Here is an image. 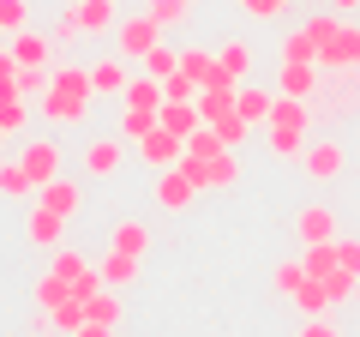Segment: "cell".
<instances>
[{"mask_svg": "<svg viewBox=\"0 0 360 337\" xmlns=\"http://www.w3.org/2000/svg\"><path fill=\"white\" fill-rule=\"evenodd\" d=\"M217 151H229V145H222V133L217 127H198L193 139H186V157H198V163H210V157Z\"/></svg>", "mask_w": 360, "mask_h": 337, "instance_id": "obj_34", "label": "cell"}, {"mask_svg": "<svg viewBox=\"0 0 360 337\" xmlns=\"http://www.w3.org/2000/svg\"><path fill=\"white\" fill-rule=\"evenodd\" d=\"M84 319H90V313H84V301H78V295H66L60 307H49V325H54V331H78Z\"/></svg>", "mask_w": 360, "mask_h": 337, "instance_id": "obj_30", "label": "cell"}, {"mask_svg": "<svg viewBox=\"0 0 360 337\" xmlns=\"http://www.w3.org/2000/svg\"><path fill=\"white\" fill-rule=\"evenodd\" d=\"M174 66H180V54H174V49H162V42H156V49L144 54V73H150V78H168Z\"/></svg>", "mask_w": 360, "mask_h": 337, "instance_id": "obj_41", "label": "cell"}, {"mask_svg": "<svg viewBox=\"0 0 360 337\" xmlns=\"http://www.w3.org/2000/svg\"><path fill=\"white\" fill-rule=\"evenodd\" d=\"M0 199H37V181L25 163H0Z\"/></svg>", "mask_w": 360, "mask_h": 337, "instance_id": "obj_21", "label": "cell"}, {"mask_svg": "<svg viewBox=\"0 0 360 337\" xmlns=\"http://www.w3.org/2000/svg\"><path fill=\"white\" fill-rule=\"evenodd\" d=\"M78 6V25H84V37H115V0H72Z\"/></svg>", "mask_w": 360, "mask_h": 337, "instance_id": "obj_12", "label": "cell"}, {"mask_svg": "<svg viewBox=\"0 0 360 337\" xmlns=\"http://www.w3.org/2000/svg\"><path fill=\"white\" fill-rule=\"evenodd\" d=\"M115 247L144 259V253H150V229H144V223H115Z\"/></svg>", "mask_w": 360, "mask_h": 337, "instance_id": "obj_28", "label": "cell"}, {"mask_svg": "<svg viewBox=\"0 0 360 337\" xmlns=\"http://www.w3.org/2000/svg\"><path fill=\"white\" fill-rule=\"evenodd\" d=\"M180 151H186V139H180V133H168V127H150V133L139 139V157H144L150 168H174Z\"/></svg>", "mask_w": 360, "mask_h": 337, "instance_id": "obj_5", "label": "cell"}, {"mask_svg": "<svg viewBox=\"0 0 360 337\" xmlns=\"http://www.w3.org/2000/svg\"><path fill=\"white\" fill-rule=\"evenodd\" d=\"M6 49H13L18 54V66H49V54L54 49H60V42H54V37H42V30H13V37H6Z\"/></svg>", "mask_w": 360, "mask_h": 337, "instance_id": "obj_7", "label": "cell"}, {"mask_svg": "<svg viewBox=\"0 0 360 337\" xmlns=\"http://www.w3.org/2000/svg\"><path fill=\"white\" fill-rule=\"evenodd\" d=\"M240 181V151H217L210 157V187H234Z\"/></svg>", "mask_w": 360, "mask_h": 337, "instance_id": "obj_32", "label": "cell"}, {"mask_svg": "<svg viewBox=\"0 0 360 337\" xmlns=\"http://www.w3.org/2000/svg\"><path fill=\"white\" fill-rule=\"evenodd\" d=\"M115 168H120V139H90V145H84V175L108 181Z\"/></svg>", "mask_w": 360, "mask_h": 337, "instance_id": "obj_16", "label": "cell"}, {"mask_svg": "<svg viewBox=\"0 0 360 337\" xmlns=\"http://www.w3.org/2000/svg\"><path fill=\"white\" fill-rule=\"evenodd\" d=\"M49 271H60L66 283H72V277L90 271V259H84V253H72V247H54V265H49Z\"/></svg>", "mask_w": 360, "mask_h": 337, "instance_id": "obj_36", "label": "cell"}, {"mask_svg": "<svg viewBox=\"0 0 360 337\" xmlns=\"http://www.w3.org/2000/svg\"><path fill=\"white\" fill-rule=\"evenodd\" d=\"M37 199H42L49 211H60V217H72V211H78V199H84V187H78V181H66V175H54V181H42V187H37Z\"/></svg>", "mask_w": 360, "mask_h": 337, "instance_id": "obj_13", "label": "cell"}, {"mask_svg": "<svg viewBox=\"0 0 360 337\" xmlns=\"http://www.w3.org/2000/svg\"><path fill=\"white\" fill-rule=\"evenodd\" d=\"M217 66H222V73L234 78V85H246V78H252V49H246V42H222Z\"/></svg>", "mask_w": 360, "mask_h": 337, "instance_id": "obj_22", "label": "cell"}, {"mask_svg": "<svg viewBox=\"0 0 360 337\" xmlns=\"http://www.w3.org/2000/svg\"><path fill=\"white\" fill-rule=\"evenodd\" d=\"M49 85H54V91H66V97H96V91H90V66H54Z\"/></svg>", "mask_w": 360, "mask_h": 337, "instance_id": "obj_23", "label": "cell"}, {"mask_svg": "<svg viewBox=\"0 0 360 337\" xmlns=\"http://www.w3.org/2000/svg\"><path fill=\"white\" fill-rule=\"evenodd\" d=\"M300 265H307V277H330L336 271V241H312Z\"/></svg>", "mask_w": 360, "mask_h": 337, "instance_id": "obj_31", "label": "cell"}, {"mask_svg": "<svg viewBox=\"0 0 360 337\" xmlns=\"http://www.w3.org/2000/svg\"><path fill=\"white\" fill-rule=\"evenodd\" d=\"M42 91H49V66H18V97H30V103H37Z\"/></svg>", "mask_w": 360, "mask_h": 337, "instance_id": "obj_40", "label": "cell"}, {"mask_svg": "<svg viewBox=\"0 0 360 337\" xmlns=\"http://www.w3.org/2000/svg\"><path fill=\"white\" fill-rule=\"evenodd\" d=\"M288 301H295L300 313H324V307H330V289H324V277H307V283H300Z\"/></svg>", "mask_w": 360, "mask_h": 337, "instance_id": "obj_26", "label": "cell"}, {"mask_svg": "<svg viewBox=\"0 0 360 337\" xmlns=\"http://www.w3.org/2000/svg\"><path fill=\"white\" fill-rule=\"evenodd\" d=\"M42 337H49V331H42Z\"/></svg>", "mask_w": 360, "mask_h": 337, "instance_id": "obj_54", "label": "cell"}, {"mask_svg": "<svg viewBox=\"0 0 360 337\" xmlns=\"http://www.w3.org/2000/svg\"><path fill=\"white\" fill-rule=\"evenodd\" d=\"M13 73H18V54L6 49V42H0V78H13Z\"/></svg>", "mask_w": 360, "mask_h": 337, "instance_id": "obj_50", "label": "cell"}, {"mask_svg": "<svg viewBox=\"0 0 360 337\" xmlns=\"http://www.w3.org/2000/svg\"><path fill=\"white\" fill-rule=\"evenodd\" d=\"M283 6H300V0H283Z\"/></svg>", "mask_w": 360, "mask_h": 337, "instance_id": "obj_52", "label": "cell"}, {"mask_svg": "<svg viewBox=\"0 0 360 337\" xmlns=\"http://www.w3.org/2000/svg\"><path fill=\"white\" fill-rule=\"evenodd\" d=\"M217 133H222V145H229V151H240V139L252 133V121H246L240 109H234V115H222V121H217Z\"/></svg>", "mask_w": 360, "mask_h": 337, "instance_id": "obj_38", "label": "cell"}, {"mask_svg": "<svg viewBox=\"0 0 360 337\" xmlns=\"http://www.w3.org/2000/svg\"><path fill=\"white\" fill-rule=\"evenodd\" d=\"M300 337H336V325L324 319V313H307V325H300Z\"/></svg>", "mask_w": 360, "mask_h": 337, "instance_id": "obj_48", "label": "cell"}, {"mask_svg": "<svg viewBox=\"0 0 360 337\" xmlns=\"http://www.w3.org/2000/svg\"><path fill=\"white\" fill-rule=\"evenodd\" d=\"M300 163H307L312 181H336L348 157H342V145H307V157H300Z\"/></svg>", "mask_w": 360, "mask_h": 337, "instance_id": "obj_14", "label": "cell"}, {"mask_svg": "<svg viewBox=\"0 0 360 337\" xmlns=\"http://www.w3.org/2000/svg\"><path fill=\"white\" fill-rule=\"evenodd\" d=\"M25 127H30V97H6V103H0V133L13 139V133H25Z\"/></svg>", "mask_w": 360, "mask_h": 337, "instance_id": "obj_27", "label": "cell"}, {"mask_svg": "<svg viewBox=\"0 0 360 337\" xmlns=\"http://www.w3.org/2000/svg\"><path fill=\"white\" fill-rule=\"evenodd\" d=\"M295 235L312 247V241H336L342 229H336V211H330V205H307V211L295 217Z\"/></svg>", "mask_w": 360, "mask_h": 337, "instance_id": "obj_11", "label": "cell"}, {"mask_svg": "<svg viewBox=\"0 0 360 337\" xmlns=\"http://www.w3.org/2000/svg\"><path fill=\"white\" fill-rule=\"evenodd\" d=\"M25 235H30L37 247H66V217H60V211H49V205L37 199V205H30V223H25Z\"/></svg>", "mask_w": 360, "mask_h": 337, "instance_id": "obj_8", "label": "cell"}, {"mask_svg": "<svg viewBox=\"0 0 360 337\" xmlns=\"http://www.w3.org/2000/svg\"><path fill=\"white\" fill-rule=\"evenodd\" d=\"M300 283H307V265H276V289H283V295H295Z\"/></svg>", "mask_w": 360, "mask_h": 337, "instance_id": "obj_46", "label": "cell"}, {"mask_svg": "<svg viewBox=\"0 0 360 337\" xmlns=\"http://www.w3.org/2000/svg\"><path fill=\"white\" fill-rule=\"evenodd\" d=\"M144 13H150L162 30H174V25H186V18H193V0H144Z\"/></svg>", "mask_w": 360, "mask_h": 337, "instance_id": "obj_24", "label": "cell"}, {"mask_svg": "<svg viewBox=\"0 0 360 337\" xmlns=\"http://www.w3.org/2000/svg\"><path fill=\"white\" fill-rule=\"evenodd\" d=\"M162 78H150V73H139V78H127V91H120V103L127 109H162Z\"/></svg>", "mask_w": 360, "mask_h": 337, "instance_id": "obj_17", "label": "cell"}, {"mask_svg": "<svg viewBox=\"0 0 360 337\" xmlns=\"http://www.w3.org/2000/svg\"><path fill=\"white\" fill-rule=\"evenodd\" d=\"M330 6L336 13H360V0H330Z\"/></svg>", "mask_w": 360, "mask_h": 337, "instance_id": "obj_51", "label": "cell"}, {"mask_svg": "<svg viewBox=\"0 0 360 337\" xmlns=\"http://www.w3.org/2000/svg\"><path fill=\"white\" fill-rule=\"evenodd\" d=\"M312 85H319V66H312V61H283V78H276V91H283V97H300V103H307Z\"/></svg>", "mask_w": 360, "mask_h": 337, "instance_id": "obj_15", "label": "cell"}, {"mask_svg": "<svg viewBox=\"0 0 360 337\" xmlns=\"http://www.w3.org/2000/svg\"><path fill=\"white\" fill-rule=\"evenodd\" d=\"M72 37H84V25H78V6H72V0H66L60 25H54V42H60V49H66V42H72Z\"/></svg>", "mask_w": 360, "mask_h": 337, "instance_id": "obj_44", "label": "cell"}, {"mask_svg": "<svg viewBox=\"0 0 360 337\" xmlns=\"http://www.w3.org/2000/svg\"><path fill=\"white\" fill-rule=\"evenodd\" d=\"M84 313H90V319H96V325H120V301L108 295V283H103V289H96V295L84 301Z\"/></svg>", "mask_w": 360, "mask_h": 337, "instance_id": "obj_35", "label": "cell"}, {"mask_svg": "<svg viewBox=\"0 0 360 337\" xmlns=\"http://www.w3.org/2000/svg\"><path fill=\"white\" fill-rule=\"evenodd\" d=\"M0 139H6V133H0Z\"/></svg>", "mask_w": 360, "mask_h": 337, "instance_id": "obj_53", "label": "cell"}, {"mask_svg": "<svg viewBox=\"0 0 360 337\" xmlns=\"http://www.w3.org/2000/svg\"><path fill=\"white\" fill-rule=\"evenodd\" d=\"M150 127H156V109H120V139H132V145H139Z\"/></svg>", "mask_w": 360, "mask_h": 337, "instance_id": "obj_33", "label": "cell"}, {"mask_svg": "<svg viewBox=\"0 0 360 337\" xmlns=\"http://www.w3.org/2000/svg\"><path fill=\"white\" fill-rule=\"evenodd\" d=\"M96 271H103V283H132V277H139V253H120V247H108L103 259H96Z\"/></svg>", "mask_w": 360, "mask_h": 337, "instance_id": "obj_19", "label": "cell"}, {"mask_svg": "<svg viewBox=\"0 0 360 337\" xmlns=\"http://www.w3.org/2000/svg\"><path fill=\"white\" fill-rule=\"evenodd\" d=\"M162 42V25H156L150 13H139V18H120L115 25V49H120V61H144V54Z\"/></svg>", "mask_w": 360, "mask_h": 337, "instance_id": "obj_2", "label": "cell"}, {"mask_svg": "<svg viewBox=\"0 0 360 337\" xmlns=\"http://www.w3.org/2000/svg\"><path fill=\"white\" fill-rule=\"evenodd\" d=\"M90 91H96V97L127 91V66H120V61H96V66H90Z\"/></svg>", "mask_w": 360, "mask_h": 337, "instance_id": "obj_25", "label": "cell"}, {"mask_svg": "<svg viewBox=\"0 0 360 337\" xmlns=\"http://www.w3.org/2000/svg\"><path fill=\"white\" fill-rule=\"evenodd\" d=\"M270 103H276V91H252V85H240V91H234V109H240L252 127H264V121H270Z\"/></svg>", "mask_w": 360, "mask_h": 337, "instance_id": "obj_20", "label": "cell"}, {"mask_svg": "<svg viewBox=\"0 0 360 337\" xmlns=\"http://www.w3.org/2000/svg\"><path fill=\"white\" fill-rule=\"evenodd\" d=\"M72 337H115V325H96V319H84V325H78Z\"/></svg>", "mask_w": 360, "mask_h": 337, "instance_id": "obj_49", "label": "cell"}, {"mask_svg": "<svg viewBox=\"0 0 360 337\" xmlns=\"http://www.w3.org/2000/svg\"><path fill=\"white\" fill-rule=\"evenodd\" d=\"M66 295H72V283H66L60 271H42V277H37V301H42V313H49V307H60Z\"/></svg>", "mask_w": 360, "mask_h": 337, "instance_id": "obj_29", "label": "cell"}, {"mask_svg": "<svg viewBox=\"0 0 360 337\" xmlns=\"http://www.w3.org/2000/svg\"><path fill=\"white\" fill-rule=\"evenodd\" d=\"M319 66H330V73H336V66H360V25H354V18L336 25V37L319 49Z\"/></svg>", "mask_w": 360, "mask_h": 337, "instance_id": "obj_4", "label": "cell"}, {"mask_svg": "<svg viewBox=\"0 0 360 337\" xmlns=\"http://www.w3.org/2000/svg\"><path fill=\"white\" fill-rule=\"evenodd\" d=\"M240 6H246L252 18H264V25H270V18H283V13H288L283 0H240Z\"/></svg>", "mask_w": 360, "mask_h": 337, "instance_id": "obj_47", "label": "cell"}, {"mask_svg": "<svg viewBox=\"0 0 360 337\" xmlns=\"http://www.w3.org/2000/svg\"><path fill=\"white\" fill-rule=\"evenodd\" d=\"M193 193H198V187L186 181V168H180V163L156 175V205H162V211H186V205H193Z\"/></svg>", "mask_w": 360, "mask_h": 337, "instance_id": "obj_9", "label": "cell"}, {"mask_svg": "<svg viewBox=\"0 0 360 337\" xmlns=\"http://www.w3.org/2000/svg\"><path fill=\"white\" fill-rule=\"evenodd\" d=\"M25 18H30V6H25V0H0V37L25 30Z\"/></svg>", "mask_w": 360, "mask_h": 337, "instance_id": "obj_42", "label": "cell"}, {"mask_svg": "<svg viewBox=\"0 0 360 337\" xmlns=\"http://www.w3.org/2000/svg\"><path fill=\"white\" fill-rule=\"evenodd\" d=\"M156 127L180 133V139H193V133L205 127V115H198V103H186V97H162V109H156Z\"/></svg>", "mask_w": 360, "mask_h": 337, "instance_id": "obj_6", "label": "cell"}, {"mask_svg": "<svg viewBox=\"0 0 360 337\" xmlns=\"http://www.w3.org/2000/svg\"><path fill=\"white\" fill-rule=\"evenodd\" d=\"M18 163H25V168H30V181L42 187V181H54V175H60V145H54V139H30Z\"/></svg>", "mask_w": 360, "mask_h": 337, "instance_id": "obj_10", "label": "cell"}, {"mask_svg": "<svg viewBox=\"0 0 360 337\" xmlns=\"http://www.w3.org/2000/svg\"><path fill=\"white\" fill-rule=\"evenodd\" d=\"M283 61H312L319 66V42H312L307 30H295V37H283Z\"/></svg>", "mask_w": 360, "mask_h": 337, "instance_id": "obj_37", "label": "cell"}, {"mask_svg": "<svg viewBox=\"0 0 360 337\" xmlns=\"http://www.w3.org/2000/svg\"><path fill=\"white\" fill-rule=\"evenodd\" d=\"M264 133H270V151H276V157H307V103L276 91Z\"/></svg>", "mask_w": 360, "mask_h": 337, "instance_id": "obj_1", "label": "cell"}, {"mask_svg": "<svg viewBox=\"0 0 360 337\" xmlns=\"http://www.w3.org/2000/svg\"><path fill=\"white\" fill-rule=\"evenodd\" d=\"M336 25H342V18H336V13H319V18H307V25H300V30H307V37L319 42V49H324V42L336 37Z\"/></svg>", "mask_w": 360, "mask_h": 337, "instance_id": "obj_43", "label": "cell"}, {"mask_svg": "<svg viewBox=\"0 0 360 337\" xmlns=\"http://www.w3.org/2000/svg\"><path fill=\"white\" fill-rule=\"evenodd\" d=\"M324 289H330V307H342V301H348V295H354V289H360V277H354V271H342V265H336V271L324 277Z\"/></svg>", "mask_w": 360, "mask_h": 337, "instance_id": "obj_39", "label": "cell"}, {"mask_svg": "<svg viewBox=\"0 0 360 337\" xmlns=\"http://www.w3.org/2000/svg\"><path fill=\"white\" fill-rule=\"evenodd\" d=\"M336 265L360 277V241H348V235H336Z\"/></svg>", "mask_w": 360, "mask_h": 337, "instance_id": "obj_45", "label": "cell"}, {"mask_svg": "<svg viewBox=\"0 0 360 337\" xmlns=\"http://www.w3.org/2000/svg\"><path fill=\"white\" fill-rule=\"evenodd\" d=\"M180 73H186L198 91H205V85L222 73V66H217V54H210V49H180Z\"/></svg>", "mask_w": 360, "mask_h": 337, "instance_id": "obj_18", "label": "cell"}, {"mask_svg": "<svg viewBox=\"0 0 360 337\" xmlns=\"http://www.w3.org/2000/svg\"><path fill=\"white\" fill-rule=\"evenodd\" d=\"M84 109H90V97H66V91H54V85L37 97L42 127H78V121H84Z\"/></svg>", "mask_w": 360, "mask_h": 337, "instance_id": "obj_3", "label": "cell"}]
</instances>
